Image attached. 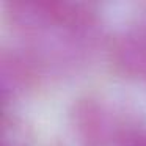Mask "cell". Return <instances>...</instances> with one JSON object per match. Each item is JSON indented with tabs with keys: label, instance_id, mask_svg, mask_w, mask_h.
<instances>
[{
	"label": "cell",
	"instance_id": "6da1fadb",
	"mask_svg": "<svg viewBox=\"0 0 146 146\" xmlns=\"http://www.w3.org/2000/svg\"><path fill=\"white\" fill-rule=\"evenodd\" d=\"M71 123L83 146H108L116 140L126 143L135 135L127 133L123 111L98 94H86L74 101Z\"/></svg>",
	"mask_w": 146,
	"mask_h": 146
},
{
	"label": "cell",
	"instance_id": "7a4b0ae2",
	"mask_svg": "<svg viewBox=\"0 0 146 146\" xmlns=\"http://www.w3.org/2000/svg\"><path fill=\"white\" fill-rule=\"evenodd\" d=\"M108 61L123 77H146V25L130 27L115 35L108 44Z\"/></svg>",
	"mask_w": 146,
	"mask_h": 146
},
{
	"label": "cell",
	"instance_id": "3957f363",
	"mask_svg": "<svg viewBox=\"0 0 146 146\" xmlns=\"http://www.w3.org/2000/svg\"><path fill=\"white\" fill-rule=\"evenodd\" d=\"M36 80L35 60L19 52L3 50L0 57V85L3 107L8 101L22 94Z\"/></svg>",
	"mask_w": 146,
	"mask_h": 146
},
{
	"label": "cell",
	"instance_id": "277c9868",
	"mask_svg": "<svg viewBox=\"0 0 146 146\" xmlns=\"http://www.w3.org/2000/svg\"><path fill=\"white\" fill-rule=\"evenodd\" d=\"M123 146H146V132L135 133V135L127 140Z\"/></svg>",
	"mask_w": 146,
	"mask_h": 146
}]
</instances>
